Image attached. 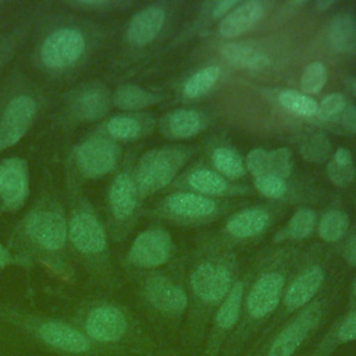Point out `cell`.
<instances>
[{
    "label": "cell",
    "instance_id": "1",
    "mask_svg": "<svg viewBox=\"0 0 356 356\" xmlns=\"http://www.w3.org/2000/svg\"><path fill=\"white\" fill-rule=\"evenodd\" d=\"M76 327L107 355L142 356L154 348L128 312L113 303L90 307Z\"/></svg>",
    "mask_w": 356,
    "mask_h": 356
},
{
    "label": "cell",
    "instance_id": "2",
    "mask_svg": "<svg viewBox=\"0 0 356 356\" xmlns=\"http://www.w3.org/2000/svg\"><path fill=\"white\" fill-rule=\"evenodd\" d=\"M234 282L232 266L225 260H203L193 267L189 275L191 296H188V309L192 305L193 309L188 331V346H199L209 314L227 296Z\"/></svg>",
    "mask_w": 356,
    "mask_h": 356
},
{
    "label": "cell",
    "instance_id": "3",
    "mask_svg": "<svg viewBox=\"0 0 356 356\" xmlns=\"http://www.w3.org/2000/svg\"><path fill=\"white\" fill-rule=\"evenodd\" d=\"M327 313V300L314 299L266 335L257 338L243 356H299L318 331Z\"/></svg>",
    "mask_w": 356,
    "mask_h": 356
},
{
    "label": "cell",
    "instance_id": "4",
    "mask_svg": "<svg viewBox=\"0 0 356 356\" xmlns=\"http://www.w3.org/2000/svg\"><path fill=\"white\" fill-rule=\"evenodd\" d=\"M42 349L61 356H106L75 324L54 318H22L14 323Z\"/></svg>",
    "mask_w": 356,
    "mask_h": 356
},
{
    "label": "cell",
    "instance_id": "5",
    "mask_svg": "<svg viewBox=\"0 0 356 356\" xmlns=\"http://www.w3.org/2000/svg\"><path fill=\"white\" fill-rule=\"evenodd\" d=\"M324 281L325 270L321 264L313 263L299 270L295 274V277L285 284L280 306L275 312L277 318H274L271 325L263 332H260L257 338L266 335L277 325H280L282 321H285L286 318H289L291 316L296 314L307 305H310L316 299L317 293L321 291Z\"/></svg>",
    "mask_w": 356,
    "mask_h": 356
},
{
    "label": "cell",
    "instance_id": "6",
    "mask_svg": "<svg viewBox=\"0 0 356 356\" xmlns=\"http://www.w3.org/2000/svg\"><path fill=\"white\" fill-rule=\"evenodd\" d=\"M140 295L152 312L163 318L178 320L188 310V292L174 278L153 273L140 285Z\"/></svg>",
    "mask_w": 356,
    "mask_h": 356
},
{
    "label": "cell",
    "instance_id": "7",
    "mask_svg": "<svg viewBox=\"0 0 356 356\" xmlns=\"http://www.w3.org/2000/svg\"><path fill=\"white\" fill-rule=\"evenodd\" d=\"M245 291L246 282L243 280H235L227 296L216 307L203 348V356H221L227 341L234 334L241 320Z\"/></svg>",
    "mask_w": 356,
    "mask_h": 356
},
{
    "label": "cell",
    "instance_id": "8",
    "mask_svg": "<svg viewBox=\"0 0 356 356\" xmlns=\"http://www.w3.org/2000/svg\"><path fill=\"white\" fill-rule=\"evenodd\" d=\"M185 163V153L178 149H153L145 153L138 164L136 178L143 191L167 186Z\"/></svg>",
    "mask_w": 356,
    "mask_h": 356
},
{
    "label": "cell",
    "instance_id": "9",
    "mask_svg": "<svg viewBox=\"0 0 356 356\" xmlns=\"http://www.w3.org/2000/svg\"><path fill=\"white\" fill-rule=\"evenodd\" d=\"M171 249L172 241L165 229H146L140 232L132 242L128 259L135 267L154 268L168 261Z\"/></svg>",
    "mask_w": 356,
    "mask_h": 356
},
{
    "label": "cell",
    "instance_id": "10",
    "mask_svg": "<svg viewBox=\"0 0 356 356\" xmlns=\"http://www.w3.org/2000/svg\"><path fill=\"white\" fill-rule=\"evenodd\" d=\"M85 50V39L79 31L58 29L43 43L40 56L49 68H63L75 63Z\"/></svg>",
    "mask_w": 356,
    "mask_h": 356
},
{
    "label": "cell",
    "instance_id": "11",
    "mask_svg": "<svg viewBox=\"0 0 356 356\" xmlns=\"http://www.w3.org/2000/svg\"><path fill=\"white\" fill-rule=\"evenodd\" d=\"M26 232L38 246L49 252H56L65 243L67 222L58 211L40 210L28 217Z\"/></svg>",
    "mask_w": 356,
    "mask_h": 356
},
{
    "label": "cell",
    "instance_id": "12",
    "mask_svg": "<svg viewBox=\"0 0 356 356\" xmlns=\"http://www.w3.org/2000/svg\"><path fill=\"white\" fill-rule=\"evenodd\" d=\"M117 159V146L106 138L88 139L76 152L78 168L88 178L106 175L115 167Z\"/></svg>",
    "mask_w": 356,
    "mask_h": 356
},
{
    "label": "cell",
    "instance_id": "13",
    "mask_svg": "<svg viewBox=\"0 0 356 356\" xmlns=\"http://www.w3.org/2000/svg\"><path fill=\"white\" fill-rule=\"evenodd\" d=\"M36 104L29 96L13 99L0 120V150L15 145L28 131L35 117Z\"/></svg>",
    "mask_w": 356,
    "mask_h": 356
},
{
    "label": "cell",
    "instance_id": "14",
    "mask_svg": "<svg viewBox=\"0 0 356 356\" xmlns=\"http://www.w3.org/2000/svg\"><path fill=\"white\" fill-rule=\"evenodd\" d=\"M29 179L26 163L18 157H10L0 163V197L4 204L15 210L28 196Z\"/></svg>",
    "mask_w": 356,
    "mask_h": 356
},
{
    "label": "cell",
    "instance_id": "15",
    "mask_svg": "<svg viewBox=\"0 0 356 356\" xmlns=\"http://www.w3.org/2000/svg\"><path fill=\"white\" fill-rule=\"evenodd\" d=\"M70 239L85 254H99L106 248V234L102 224L89 213H78L70 222Z\"/></svg>",
    "mask_w": 356,
    "mask_h": 356
},
{
    "label": "cell",
    "instance_id": "16",
    "mask_svg": "<svg viewBox=\"0 0 356 356\" xmlns=\"http://www.w3.org/2000/svg\"><path fill=\"white\" fill-rule=\"evenodd\" d=\"M356 341V310L334 321L305 356H332L339 348Z\"/></svg>",
    "mask_w": 356,
    "mask_h": 356
},
{
    "label": "cell",
    "instance_id": "17",
    "mask_svg": "<svg viewBox=\"0 0 356 356\" xmlns=\"http://www.w3.org/2000/svg\"><path fill=\"white\" fill-rule=\"evenodd\" d=\"M264 7L260 1L249 0L239 3L231 13H228L218 25V33L222 38H238L252 29L263 17Z\"/></svg>",
    "mask_w": 356,
    "mask_h": 356
},
{
    "label": "cell",
    "instance_id": "18",
    "mask_svg": "<svg viewBox=\"0 0 356 356\" xmlns=\"http://www.w3.org/2000/svg\"><path fill=\"white\" fill-rule=\"evenodd\" d=\"M165 13L159 6H150L138 11L128 25L127 36L132 44L145 46L150 43L161 31Z\"/></svg>",
    "mask_w": 356,
    "mask_h": 356
},
{
    "label": "cell",
    "instance_id": "19",
    "mask_svg": "<svg viewBox=\"0 0 356 356\" xmlns=\"http://www.w3.org/2000/svg\"><path fill=\"white\" fill-rule=\"evenodd\" d=\"M110 106L108 92L100 85L79 89L71 102V110L78 120L93 121L103 117Z\"/></svg>",
    "mask_w": 356,
    "mask_h": 356
},
{
    "label": "cell",
    "instance_id": "20",
    "mask_svg": "<svg viewBox=\"0 0 356 356\" xmlns=\"http://www.w3.org/2000/svg\"><path fill=\"white\" fill-rule=\"evenodd\" d=\"M165 207L170 213L188 217V218H199L211 214L216 210L214 200L196 193L189 192H178L172 193L165 199Z\"/></svg>",
    "mask_w": 356,
    "mask_h": 356
},
{
    "label": "cell",
    "instance_id": "21",
    "mask_svg": "<svg viewBox=\"0 0 356 356\" xmlns=\"http://www.w3.org/2000/svg\"><path fill=\"white\" fill-rule=\"evenodd\" d=\"M136 197H138V191L132 178L128 174L117 175L108 192L113 214L118 220L128 218L135 210Z\"/></svg>",
    "mask_w": 356,
    "mask_h": 356
},
{
    "label": "cell",
    "instance_id": "22",
    "mask_svg": "<svg viewBox=\"0 0 356 356\" xmlns=\"http://www.w3.org/2000/svg\"><path fill=\"white\" fill-rule=\"evenodd\" d=\"M270 217L263 209L252 207L232 214L227 221V231L229 235L245 239L259 235L267 225Z\"/></svg>",
    "mask_w": 356,
    "mask_h": 356
},
{
    "label": "cell",
    "instance_id": "23",
    "mask_svg": "<svg viewBox=\"0 0 356 356\" xmlns=\"http://www.w3.org/2000/svg\"><path fill=\"white\" fill-rule=\"evenodd\" d=\"M328 40L337 53H356V19L348 13L335 15L328 26Z\"/></svg>",
    "mask_w": 356,
    "mask_h": 356
},
{
    "label": "cell",
    "instance_id": "24",
    "mask_svg": "<svg viewBox=\"0 0 356 356\" xmlns=\"http://www.w3.org/2000/svg\"><path fill=\"white\" fill-rule=\"evenodd\" d=\"M203 127L202 115L191 108H179L167 114L163 120V131L172 138L186 139L200 132Z\"/></svg>",
    "mask_w": 356,
    "mask_h": 356
},
{
    "label": "cell",
    "instance_id": "25",
    "mask_svg": "<svg viewBox=\"0 0 356 356\" xmlns=\"http://www.w3.org/2000/svg\"><path fill=\"white\" fill-rule=\"evenodd\" d=\"M221 54L234 65L246 70H261L268 65V56L254 46L229 42L222 44Z\"/></svg>",
    "mask_w": 356,
    "mask_h": 356
},
{
    "label": "cell",
    "instance_id": "26",
    "mask_svg": "<svg viewBox=\"0 0 356 356\" xmlns=\"http://www.w3.org/2000/svg\"><path fill=\"white\" fill-rule=\"evenodd\" d=\"M159 96L136 85H121L113 95L114 104L121 110H142L159 102Z\"/></svg>",
    "mask_w": 356,
    "mask_h": 356
},
{
    "label": "cell",
    "instance_id": "27",
    "mask_svg": "<svg viewBox=\"0 0 356 356\" xmlns=\"http://www.w3.org/2000/svg\"><path fill=\"white\" fill-rule=\"evenodd\" d=\"M349 225V217L345 211L330 210L318 221V235L325 242L339 241Z\"/></svg>",
    "mask_w": 356,
    "mask_h": 356
},
{
    "label": "cell",
    "instance_id": "28",
    "mask_svg": "<svg viewBox=\"0 0 356 356\" xmlns=\"http://www.w3.org/2000/svg\"><path fill=\"white\" fill-rule=\"evenodd\" d=\"M221 70L216 65H209L206 68L195 72L184 85V93L188 97H200L209 92L218 81Z\"/></svg>",
    "mask_w": 356,
    "mask_h": 356
},
{
    "label": "cell",
    "instance_id": "29",
    "mask_svg": "<svg viewBox=\"0 0 356 356\" xmlns=\"http://www.w3.org/2000/svg\"><path fill=\"white\" fill-rule=\"evenodd\" d=\"M189 185L204 195H220L228 188L227 181L217 172L206 168L195 170L189 178Z\"/></svg>",
    "mask_w": 356,
    "mask_h": 356
},
{
    "label": "cell",
    "instance_id": "30",
    "mask_svg": "<svg viewBox=\"0 0 356 356\" xmlns=\"http://www.w3.org/2000/svg\"><path fill=\"white\" fill-rule=\"evenodd\" d=\"M278 100L286 110L302 117L314 115L317 111V102L313 97L296 90H282L278 96Z\"/></svg>",
    "mask_w": 356,
    "mask_h": 356
},
{
    "label": "cell",
    "instance_id": "31",
    "mask_svg": "<svg viewBox=\"0 0 356 356\" xmlns=\"http://www.w3.org/2000/svg\"><path fill=\"white\" fill-rule=\"evenodd\" d=\"M213 164L228 178H239L245 174V165L238 153L228 147H217L213 152Z\"/></svg>",
    "mask_w": 356,
    "mask_h": 356
},
{
    "label": "cell",
    "instance_id": "32",
    "mask_svg": "<svg viewBox=\"0 0 356 356\" xmlns=\"http://www.w3.org/2000/svg\"><path fill=\"white\" fill-rule=\"evenodd\" d=\"M316 227V213L312 209H299L292 214L286 225L285 236L292 239H305L310 236Z\"/></svg>",
    "mask_w": 356,
    "mask_h": 356
},
{
    "label": "cell",
    "instance_id": "33",
    "mask_svg": "<svg viewBox=\"0 0 356 356\" xmlns=\"http://www.w3.org/2000/svg\"><path fill=\"white\" fill-rule=\"evenodd\" d=\"M327 82V68L320 61H313L302 72L300 86L306 93H318Z\"/></svg>",
    "mask_w": 356,
    "mask_h": 356
},
{
    "label": "cell",
    "instance_id": "34",
    "mask_svg": "<svg viewBox=\"0 0 356 356\" xmlns=\"http://www.w3.org/2000/svg\"><path fill=\"white\" fill-rule=\"evenodd\" d=\"M107 131L115 139H134L140 134V124L132 117L115 115L107 122Z\"/></svg>",
    "mask_w": 356,
    "mask_h": 356
},
{
    "label": "cell",
    "instance_id": "35",
    "mask_svg": "<svg viewBox=\"0 0 356 356\" xmlns=\"http://www.w3.org/2000/svg\"><path fill=\"white\" fill-rule=\"evenodd\" d=\"M302 154L310 161H323L330 153V139L324 134H313L300 146Z\"/></svg>",
    "mask_w": 356,
    "mask_h": 356
},
{
    "label": "cell",
    "instance_id": "36",
    "mask_svg": "<svg viewBox=\"0 0 356 356\" xmlns=\"http://www.w3.org/2000/svg\"><path fill=\"white\" fill-rule=\"evenodd\" d=\"M292 172V153L288 147L268 152V174L285 179Z\"/></svg>",
    "mask_w": 356,
    "mask_h": 356
},
{
    "label": "cell",
    "instance_id": "37",
    "mask_svg": "<svg viewBox=\"0 0 356 356\" xmlns=\"http://www.w3.org/2000/svg\"><path fill=\"white\" fill-rule=\"evenodd\" d=\"M254 186L261 195L271 199H280L286 192L285 179H281L271 174H266L254 178Z\"/></svg>",
    "mask_w": 356,
    "mask_h": 356
},
{
    "label": "cell",
    "instance_id": "38",
    "mask_svg": "<svg viewBox=\"0 0 356 356\" xmlns=\"http://www.w3.org/2000/svg\"><path fill=\"white\" fill-rule=\"evenodd\" d=\"M346 107V99L342 93H331L317 104L316 115L321 120H330L339 115Z\"/></svg>",
    "mask_w": 356,
    "mask_h": 356
},
{
    "label": "cell",
    "instance_id": "39",
    "mask_svg": "<svg viewBox=\"0 0 356 356\" xmlns=\"http://www.w3.org/2000/svg\"><path fill=\"white\" fill-rule=\"evenodd\" d=\"M246 167L254 178L268 174V150L253 149L246 157Z\"/></svg>",
    "mask_w": 356,
    "mask_h": 356
},
{
    "label": "cell",
    "instance_id": "40",
    "mask_svg": "<svg viewBox=\"0 0 356 356\" xmlns=\"http://www.w3.org/2000/svg\"><path fill=\"white\" fill-rule=\"evenodd\" d=\"M327 174L334 185L345 186L355 178V165H341L331 160L327 165Z\"/></svg>",
    "mask_w": 356,
    "mask_h": 356
},
{
    "label": "cell",
    "instance_id": "41",
    "mask_svg": "<svg viewBox=\"0 0 356 356\" xmlns=\"http://www.w3.org/2000/svg\"><path fill=\"white\" fill-rule=\"evenodd\" d=\"M339 115L342 127L346 131L356 134V106H346Z\"/></svg>",
    "mask_w": 356,
    "mask_h": 356
},
{
    "label": "cell",
    "instance_id": "42",
    "mask_svg": "<svg viewBox=\"0 0 356 356\" xmlns=\"http://www.w3.org/2000/svg\"><path fill=\"white\" fill-rule=\"evenodd\" d=\"M342 256L346 260L348 264L356 268V232L349 236L346 241L343 249H342Z\"/></svg>",
    "mask_w": 356,
    "mask_h": 356
},
{
    "label": "cell",
    "instance_id": "43",
    "mask_svg": "<svg viewBox=\"0 0 356 356\" xmlns=\"http://www.w3.org/2000/svg\"><path fill=\"white\" fill-rule=\"evenodd\" d=\"M239 3L236 0H221V1H217L214 6H213V10H211V14L214 18H224L228 13H231Z\"/></svg>",
    "mask_w": 356,
    "mask_h": 356
},
{
    "label": "cell",
    "instance_id": "44",
    "mask_svg": "<svg viewBox=\"0 0 356 356\" xmlns=\"http://www.w3.org/2000/svg\"><path fill=\"white\" fill-rule=\"evenodd\" d=\"M332 161L337 163V164H341V165H350V164H353L352 153L348 149H345V147H339L334 153Z\"/></svg>",
    "mask_w": 356,
    "mask_h": 356
},
{
    "label": "cell",
    "instance_id": "45",
    "mask_svg": "<svg viewBox=\"0 0 356 356\" xmlns=\"http://www.w3.org/2000/svg\"><path fill=\"white\" fill-rule=\"evenodd\" d=\"M11 263V254L8 253V250L0 243V268L8 266Z\"/></svg>",
    "mask_w": 356,
    "mask_h": 356
},
{
    "label": "cell",
    "instance_id": "46",
    "mask_svg": "<svg viewBox=\"0 0 356 356\" xmlns=\"http://www.w3.org/2000/svg\"><path fill=\"white\" fill-rule=\"evenodd\" d=\"M349 307L350 310H356V277L350 284V291H349Z\"/></svg>",
    "mask_w": 356,
    "mask_h": 356
},
{
    "label": "cell",
    "instance_id": "47",
    "mask_svg": "<svg viewBox=\"0 0 356 356\" xmlns=\"http://www.w3.org/2000/svg\"><path fill=\"white\" fill-rule=\"evenodd\" d=\"M334 3H335V1H332V0H318V1L316 3V8H317L318 11H325L327 8H330L331 6H334Z\"/></svg>",
    "mask_w": 356,
    "mask_h": 356
},
{
    "label": "cell",
    "instance_id": "48",
    "mask_svg": "<svg viewBox=\"0 0 356 356\" xmlns=\"http://www.w3.org/2000/svg\"><path fill=\"white\" fill-rule=\"evenodd\" d=\"M350 88H352V92H353V95L356 96V79H353V81H352V83H350Z\"/></svg>",
    "mask_w": 356,
    "mask_h": 356
},
{
    "label": "cell",
    "instance_id": "49",
    "mask_svg": "<svg viewBox=\"0 0 356 356\" xmlns=\"http://www.w3.org/2000/svg\"><path fill=\"white\" fill-rule=\"evenodd\" d=\"M142 356H153V355H150V353H147V355H142Z\"/></svg>",
    "mask_w": 356,
    "mask_h": 356
}]
</instances>
